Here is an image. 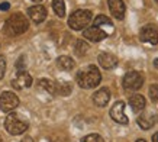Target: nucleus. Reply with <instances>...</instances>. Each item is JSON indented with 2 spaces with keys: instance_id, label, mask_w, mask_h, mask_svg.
Wrapping results in <instances>:
<instances>
[{
  "instance_id": "obj_27",
  "label": "nucleus",
  "mask_w": 158,
  "mask_h": 142,
  "mask_svg": "<svg viewBox=\"0 0 158 142\" xmlns=\"http://www.w3.org/2000/svg\"><path fill=\"white\" fill-rule=\"evenodd\" d=\"M16 67H18V68H22V67H23V57H20V58H19V61H18Z\"/></svg>"
},
{
  "instance_id": "obj_33",
  "label": "nucleus",
  "mask_w": 158,
  "mask_h": 142,
  "mask_svg": "<svg viewBox=\"0 0 158 142\" xmlns=\"http://www.w3.org/2000/svg\"><path fill=\"white\" fill-rule=\"evenodd\" d=\"M0 142H3V139H2V138H0Z\"/></svg>"
},
{
  "instance_id": "obj_23",
  "label": "nucleus",
  "mask_w": 158,
  "mask_h": 142,
  "mask_svg": "<svg viewBox=\"0 0 158 142\" xmlns=\"http://www.w3.org/2000/svg\"><path fill=\"white\" fill-rule=\"evenodd\" d=\"M81 142H105L103 141V138L100 135H97V133H90V135H87L81 139Z\"/></svg>"
},
{
  "instance_id": "obj_4",
  "label": "nucleus",
  "mask_w": 158,
  "mask_h": 142,
  "mask_svg": "<svg viewBox=\"0 0 158 142\" xmlns=\"http://www.w3.org/2000/svg\"><path fill=\"white\" fill-rule=\"evenodd\" d=\"M91 19H93V15L90 10H76L68 19V26L74 31H81L83 28H86L90 23Z\"/></svg>"
},
{
  "instance_id": "obj_8",
  "label": "nucleus",
  "mask_w": 158,
  "mask_h": 142,
  "mask_svg": "<svg viewBox=\"0 0 158 142\" xmlns=\"http://www.w3.org/2000/svg\"><path fill=\"white\" fill-rule=\"evenodd\" d=\"M110 118L113 119L115 122L120 123V125H126L129 122L128 116L125 115V103L123 102H116L113 104V107L110 109Z\"/></svg>"
},
{
  "instance_id": "obj_14",
  "label": "nucleus",
  "mask_w": 158,
  "mask_h": 142,
  "mask_svg": "<svg viewBox=\"0 0 158 142\" xmlns=\"http://www.w3.org/2000/svg\"><path fill=\"white\" fill-rule=\"evenodd\" d=\"M110 100V91L109 89H100V90H97L94 94H93V102L96 106L99 107H105L106 104L109 103Z\"/></svg>"
},
{
  "instance_id": "obj_6",
  "label": "nucleus",
  "mask_w": 158,
  "mask_h": 142,
  "mask_svg": "<svg viewBox=\"0 0 158 142\" xmlns=\"http://www.w3.org/2000/svg\"><path fill=\"white\" fill-rule=\"evenodd\" d=\"M18 104H19V99L15 93H12V91H3L2 93V96H0V109H2V112H6V113L13 112L18 107Z\"/></svg>"
},
{
  "instance_id": "obj_17",
  "label": "nucleus",
  "mask_w": 158,
  "mask_h": 142,
  "mask_svg": "<svg viewBox=\"0 0 158 142\" xmlns=\"http://www.w3.org/2000/svg\"><path fill=\"white\" fill-rule=\"evenodd\" d=\"M93 26H96V28H109L110 32L113 31V23H112V20L107 18V16H105V15H99L96 19H94V25Z\"/></svg>"
},
{
  "instance_id": "obj_11",
  "label": "nucleus",
  "mask_w": 158,
  "mask_h": 142,
  "mask_svg": "<svg viewBox=\"0 0 158 142\" xmlns=\"http://www.w3.org/2000/svg\"><path fill=\"white\" fill-rule=\"evenodd\" d=\"M107 5H109L110 13L112 16H115L116 19L122 20L125 18V3L122 0H107Z\"/></svg>"
},
{
  "instance_id": "obj_22",
  "label": "nucleus",
  "mask_w": 158,
  "mask_h": 142,
  "mask_svg": "<svg viewBox=\"0 0 158 142\" xmlns=\"http://www.w3.org/2000/svg\"><path fill=\"white\" fill-rule=\"evenodd\" d=\"M73 87L70 83H65V81H61V83H57V94L61 96H68L71 93Z\"/></svg>"
},
{
  "instance_id": "obj_21",
  "label": "nucleus",
  "mask_w": 158,
  "mask_h": 142,
  "mask_svg": "<svg viewBox=\"0 0 158 142\" xmlns=\"http://www.w3.org/2000/svg\"><path fill=\"white\" fill-rule=\"evenodd\" d=\"M52 7L54 12L57 13V16H60V18L65 16V3H64V0H52Z\"/></svg>"
},
{
  "instance_id": "obj_15",
  "label": "nucleus",
  "mask_w": 158,
  "mask_h": 142,
  "mask_svg": "<svg viewBox=\"0 0 158 142\" xmlns=\"http://www.w3.org/2000/svg\"><path fill=\"white\" fill-rule=\"evenodd\" d=\"M155 120H157V116H155V115L145 112V113H142L139 116L136 122H138V125L142 129H151L154 125H155Z\"/></svg>"
},
{
  "instance_id": "obj_24",
  "label": "nucleus",
  "mask_w": 158,
  "mask_h": 142,
  "mask_svg": "<svg viewBox=\"0 0 158 142\" xmlns=\"http://www.w3.org/2000/svg\"><path fill=\"white\" fill-rule=\"evenodd\" d=\"M149 97H151V102H154V103L158 102V86L157 84H152L149 87Z\"/></svg>"
},
{
  "instance_id": "obj_12",
  "label": "nucleus",
  "mask_w": 158,
  "mask_h": 142,
  "mask_svg": "<svg viewBox=\"0 0 158 142\" xmlns=\"http://www.w3.org/2000/svg\"><path fill=\"white\" fill-rule=\"evenodd\" d=\"M28 16L34 20L35 23H41V22H44L45 18H47V10H45V7L41 5L32 6V7L28 9Z\"/></svg>"
},
{
  "instance_id": "obj_16",
  "label": "nucleus",
  "mask_w": 158,
  "mask_h": 142,
  "mask_svg": "<svg viewBox=\"0 0 158 142\" xmlns=\"http://www.w3.org/2000/svg\"><path fill=\"white\" fill-rule=\"evenodd\" d=\"M145 97L141 94H134L129 97V104L131 107H132V110L134 112H139V110H142L145 107Z\"/></svg>"
},
{
  "instance_id": "obj_34",
  "label": "nucleus",
  "mask_w": 158,
  "mask_h": 142,
  "mask_svg": "<svg viewBox=\"0 0 158 142\" xmlns=\"http://www.w3.org/2000/svg\"><path fill=\"white\" fill-rule=\"evenodd\" d=\"M155 2H157V3H158V0H155Z\"/></svg>"
},
{
  "instance_id": "obj_26",
  "label": "nucleus",
  "mask_w": 158,
  "mask_h": 142,
  "mask_svg": "<svg viewBox=\"0 0 158 142\" xmlns=\"http://www.w3.org/2000/svg\"><path fill=\"white\" fill-rule=\"evenodd\" d=\"M9 3H7V2H5V3H2V5H0V10H9Z\"/></svg>"
},
{
  "instance_id": "obj_3",
  "label": "nucleus",
  "mask_w": 158,
  "mask_h": 142,
  "mask_svg": "<svg viewBox=\"0 0 158 142\" xmlns=\"http://www.w3.org/2000/svg\"><path fill=\"white\" fill-rule=\"evenodd\" d=\"M5 128L10 135H20L28 129V122L19 113H10L5 120Z\"/></svg>"
},
{
  "instance_id": "obj_5",
  "label": "nucleus",
  "mask_w": 158,
  "mask_h": 142,
  "mask_svg": "<svg viewBox=\"0 0 158 142\" xmlns=\"http://www.w3.org/2000/svg\"><path fill=\"white\" fill-rule=\"evenodd\" d=\"M144 84V77L138 71H129L123 77V87L125 90H139Z\"/></svg>"
},
{
  "instance_id": "obj_30",
  "label": "nucleus",
  "mask_w": 158,
  "mask_h": 142,
  "mask_svg": "<svg viewBox=\"0 0 158 142\" xmlns=\"http://www.w3.org/2000/svg\"><path fill=\"white\" fill-rule=\"evenodd\" d=\"M154 65L158 68V58H155V60H154Z\"/></svg>"
},
{
  "instance_id": "obj_10",
  "label": "nucleus",
  "mask_w": 158,
  "mask_h": 142,
  "mask_svg": "<svg viewBox=\"0 0 158 142\" xmlns=\"http://www.w3.org/2000/svg\"><path fill=\"white\" fill-rule=\"evenodd\" d=\"M109 33L103 31L100 28H96V26H91V28H87L86 31H83V36L86 39H90L91 42H100L107 36Z\"/></svg>"
},
{
  "instance_id": "obj_2",
  "label": "nucleus",
  "mask_w": 158,
  "mask_h": 142,
  "mask_svg": "<svg viewBox=\"0 0 158 142\" xmlns=\"http://www.w3.org/2000/svg\"><path fill=\"white\" fill-rule=\"evenodd\" d=\"M29 28V20L26 19V16H23L22 13H15L12 15L9 19L6 20L5 31L7 35L10 36H18L22 35L23 32H26Z\"/></svg>"
},
{
  "instance_id": "obj_1",
  "label": "nucleus",
  "mask_w": 158,
  "mask_h": 142,
  "mask_svg": "<svg viewBox=\"0 0 158 142\" xmlns=\"http://www.w3.org/2000/svg\"><path fill=\"white\" fill-rule=\"evenodd\" d=\"M102 74L96 65H89L77 73V84L81 89H93L100 84Z\"/></svg>"
},
{
  "instance_id": "obj_18",
  "label": "nucleus",
  "mask_w": 158,
  "mask_h": 142,
  "mask_svg": "<svg viewBox=\"0 0 158 142\" xmlns=\"http://www.w3.org/2000/svg\"><path fill=\"white\" fill-rule=\"evenodd\" d=\"M57 65L62 71H70L74 68V61L70 57H67V55H62V57H58Z\"/></svg>"
},
{
  "instance_id": "obj_20",
  "label": "nucleus",
  "mask_w": 158,
  "mask_h": 142,
  "mask_svg": "<svg viewBox=\"0 0 158 142\" xmlns=\"http://www.w3.org/2000/svg\"><path fill=\"white\" fill-rule=\"evenodd\" d=\"M89 49H90L89 44L84 42L83 39H78V41L76 42V48H74V51H76V54L78 55V57H83V55H86Z\"/></svg>"
},
{
  "instance_id": "obj_9",
  "label": "nucleus",
  "mask_w": 158,
  "mask_h": 142,
  "mask_svg": "<svg viewBox=\"0 0 158 142\" xmlns=\"http://www.w3.org/2000/svg\"><path fill=\"white\" fill-rule=\"evenodd\" d=\"M12 86L16 90H22V89H28L32 86V77L28 74L26 71H19L16 77L12 80Z\"/></svg>"
},
{
  "instance_id": "obj_25",
  "label": "nucleus",
  "mask_w": 158,
  "mask_h": 142,
  "mask_svg": "<svg viewBox=\"0 0 158 142\" xmlns=\"http://www.w3.org/2000/svg\"><path fill=\"white\" fill-rule=\"evenodd\" d=\"M5 73H6V60L0 57V78H3Z\"/></svg>"
},
{
  "instance_id": "obj_31",
  "label": "nucleus",
  "mask_w": 158,
  "mask_h": 142,
  "mask_svg": "<svg viewBox=\"0 0 158 142\" xmlns=\"http://www.w3.org/2000/svg\"><path fill=\"white\" fill-rule=\"evenodd\" d=\"M136 142H147V141H144V139H138Z\"/></svg>"
},
{
  "instance_id": "obj_7",
  "label": "nucleus",
  "mask_w": 158,
  "mask_h": 142,
  "mask_svg": "<svg viewBox=\"0 0 158 142\" xmlns=\"http://www.w3.org/2000/svg\"><path fill=\"white\" fill-rule=\"evenodd\" d=\"M139 38L142 42L151 44V45H157L158 44V31L154 25H147L141 29L139 32Z\"/></svg>"
},
{
  "instance_id": "obj_19",
  "label": "nucleus",
  "mask_w": 158,
  "mask_h": 142,
  "mask_svg": "<svg viewBox=\"0 0 158 142\" xmlns=\"http://www.w3.org/2000/svg\"><path fill=\"white\" fill-rule=\"evenodd\" d=\"M38 84L42 90H45L47 93H49V94H57V84H55L54 81L42 78V80H39Z\"/></svg>"
},
{
  "instance_id": "obj_29",
  "label": "nucleus",
  "mask_w": 158,
  "mask_h": 142,
  "mask_svg": "<svg viewBox=\"0 0 158 142\" xmlns=\"http://www.w3.org/2000/svg\"><path fill=\"white\" fill-rule=\"evenodd\" d=\"M152 142H158V132L155 133V135H154L152 136Z\"/></svg>"
},
{
  "instance_id": "obj_28",
  "label": "nucleus",
  "mask_w": 158,
  "mask_h": 142,
  "mask_svg": "<svg viewBox=\"0 0 158 142\" xmlns=\"http://www.w3.org/2000/svg\"><path fill=\"white\" fill-rule=\"evenodd\" d=\"M20 142H34V139H32V138H31V136H25V138H23V139H22V141H20Z\"/></svg>"
},
{
  "instance_id": "obj_13",
  "label": "nucleus",
  "mask_w": 158,
  "mask_h": 142,
  "mask_svg": "<svg viewBox=\"0 0 158 142\" xmlns=\"http://www.w3.org/2000/svg\"><path fill=\"white\" fill-rule=\"evenodd\" d=\"M99 64H100L105 70H112L118 65V58L113 55V54H109V52H103L99 55Z\"/></svg>"
},
{
  "instance_id": "obj_32",
  "label": "nucleus",
  "mask_w": 158,
  "mask_h": 142,
  "mask_svg": "<svg viewBox=\"0 0 158 142\" xmlns=\"http://www.w3.org/2000/svg\"><path fill=\"white\" fill-rule=\"evenodd\" d=\"M34 2H41V0H34Z\"/></svg>"
}]
</instances>
